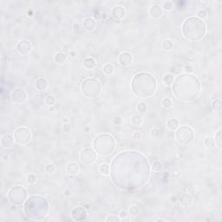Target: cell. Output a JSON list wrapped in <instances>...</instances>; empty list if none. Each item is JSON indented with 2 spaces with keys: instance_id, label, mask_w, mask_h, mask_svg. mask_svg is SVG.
I'll return each instance as SVG.
<instances>
[{
  "instance_id": "1",
  "label": "cell",
  "mask_w": 222,
  "mask_h": 222,
  "mask_svg": "<svg viewBox=\"0 0 222 222\" xmlns=\"http://www.w3.org/2000/svg\"><path fill=\"white\" fill-rule=\"evenodd\" d=\"M116 142L112 135L108 134H101L95 136L93 141V148L101 156L111 155L115 149Z\"/></svg>"
},
{
  "instance_id": "2",
  "label": "cell",
  "mask_w": 222,
  "mask_h": 222,
  "mask_svg": "<svg viewBox=\"0 0 222 222\" xmlns=\"http://www.w3.org/2000/svg\"><path fill=\"white\" fill-rule=\"evenodd\" d=\"M175 139L182 145H189L195 140L194 129L189 126H180L175 131Z\"/></svg>"
},
{
  "instance_id": "3",
  "label": "cell",
  "mask_w": 222,
  "mask_h": 222,
  "mask_svg": "<svg viewBox=\"0 0 222 222\" xmlns=\"http://www.w3.org/2000/svg\"><path fill=\"white\" fill-rule=\"evenodd\" d=\"M7 198L11 204L19 205L27 198V191L22 186H14L10 189Z\"/></svg>"
},
{
  "instance_id": "4",
  "label": "cell",
  "mask_w": 222,
  "mask_h": 222,
  "mask_svg": "<svg viewBox=\"0 0 222 222\" xmlns=\"http://www.w3.org/2000/svg\"><path fill=\"white\" fill-rule=\"evenodd\" d=\"M14 139L16 143L21 146H25L31 140V133L26 127L21 126L14 130Z\"/></svg>"
},
{
  "instance_id": "5",
  "label": "cell",
  "mask_w": 222,
  "mask_h": 222,
  "mask_svg": "<svg viewBox=\"0 0 222 222\" xmlns=\"http://www.w3.org/2000/svg\"><path fill=\"white\" fill-rule=\"evenodd\" d=\"M79 158H80V162L83 165L89 166L95 162L97 158V153L95 151L94 148H85L80 152Z\"/></svg>"
},
{
  "instance_id": "6",
  "label": "cell",
  "mask_w": 222,
  "mask_h": 222,
  "mask_svg": "<svg viewBox=\"0 0 222 222\" xmlns=\"http://www.w3.org/2000/svg\"><path fill=\"white\" fill-rule=\"evenodd\" d=\"M70 217L73 220L81 221L86 220L88 217V211L82 206H77L71 210Z\"/></svg>"
},
{
  "instance_id": "7",
  "label": "cell",
  "mask_w": 222,
  "mask_h": 222,
  "mask_svg": "<svg viewBox=\"0 0 222 222\" xmlns=\"http://www.w3.org/2000/svg\"><path fill=\"white\" fill-rule=\"evenodd\" d=\"M11 100L13 102L17 104H21L26 101L27 99V94L26 91L23 88H14L11 94Z\"/></svg>"
},
{
  "instance_id": "8",
  "label": "cell",
  "mask_w": 222,
  "mask_h": 222,
  "mask_svg": "<svg viewBox=\"0 0 222 222\" xmlns=\"http://www.w3.org/2000/svg\"><path fill=\"white\" fill-rule=\"evenodd\" d=\"M16 50L22 56H27L32 50V44H31V41L26 40V39L21 40L17 43Z\"/></svg>"
},
{
  "instance_id": "9",
  "label": "cell",
  "mask_w": 222,
  "mask_h": 222,
  "mask_svg": "<svg viewBox=\"0 0 222 222\" xmlns=\"http://www.w3.org/2000/svg\"><path fill=\"white\" fill-rule=\"evenodd\" d=\"M133 62L132 54L128 51H123L118 56V63L122 67H128Z\"/></svg>"
},
{
  "instance_id": "10",
  "label": "cell",
  "mask_w": 222,
  "mask_h": 222,
  "mask_svg": "<svg viewBox=\"0 0 222 222\" xmlns=\"http://www.w3.org/2000/svg\"><path fill=\"white\" fill-rule=\"evenodd\" d=\"M1 145L4 148H11L15 144V139H14V136L11 134H5L1 136Z\"/></svg>"
},
{
  "instance_id": "11",
  "label": "cell",
  "mask_w": 222,
  "mask_h": 222,
  "mask_svg": "<svg viewBox=\"0 0 222 222\" xmlns=\"http://www.w3.org/2000/svg\"><path fill=\"white\" fill-rule=\"evenodd\" d=\"M163 13V11H162V8L160 5H153L149 8L148 10V14L150 15V17L154 19H158L160 18L162 16Z\"/></svg>"
},
{
  "instance_id": "12",
  "label": "cell",
  "mask_w": 222,
  "mask_h": 222,
  "mask_svg": "<svg viewBox=\"0 0 222 222\" xmlns=\"http://www.w3.org/2000/svg\"><path fill=\"white\" fill-rule=\"evenodd\" d=\"M111 14H112L114 18L117 19V20H121L124 18V17L126 15V11L122 6H115L112 9Z\"/></svg>"
},
{
  "instance_id": "13",
  "label": "cell",
  "mask_w": 222,
  "mask_h": 222,
  "mask_svg": "<svg viewBox=\"0 0 222 222\" xmlns=\"http://www.w3.org/2000/svg\"><path fill=\"white\" fill-rule=\"evenodd\" d=\"M65 171L68 175H76L80 171V167L76 162H69L66 166Z\"/></svg>"
},
{
  "instance_id": "14",
  "label": "cell",
  "mask_w": 222,
  "mask_h": 222,
  "mask_svg": "<svg viewBox=\"0 0 222 222\" xmlns=\"http://www.w3.org/2000/svg\"><path fill=\"white\" fill-rule=\"evenodd\" d=\"M35 88H37V90L38 91H45L49 88V84H48V82L46 81L45 78L43 77H39L37 78L36 82H35Z\"/></svg>"
},
{
  "instance_id": "15",
  "label": "cell",
  "mask_w": 222,
  "mask_h": 222,
  "mask_svg": "<svg viewBox=\"0 0 222 222\" xmlns=\"http://www.w3.org/2000/svg\"><path fill=\"white\" fill-rule=\"evenodd\" d=\"M82 25H83V28H84L85 31L90 32V31H93L95 29L96 22H95V20L93 18H87L82 22Z\"/></svg>"
},
{
  "instance_id": "16",
  "label": "cell",
  "mask_w": 222,
  "mask_h": 222,
  "mask_svg": "<svg viewBox=\"0 0 222 222\" xmlns=\"http://www.w3.org/2000/svg\"><path fill=\"white\" fill-rule=\"evenodd\" d=\"M193 196L189 195L188 194L186 195H182L181 198L179 199V202L180 204L183 206V207H190L193 204Z\"/></svg>"
},
{
  "instance_id": "17",
  "label": "cell",
  "mask_w": 222,
  "mask_h": 222,
  "mask_svg": "<svg viewBox=\"0 0 222 222\" xmlns=\"http://www.w3.org/2000/svg\"><path fill=\"white\" fill-rule=\"evenodd\" d=\"M83 66L88 70L94 69L96 67V61L94 57H91V56L86 57L83 60Z\"/></svg>"
},
{
  "instance_id": "18",
  "label": "cell",
  "mask_w": 222,
  "mask_h": 222,
  "mask_svg": "<svg viewBox=\"0 0 222 222\" xmlns=\"http://www.w3.org/2000/svg\"><path fill=\"white\" fill-rule=\"evenodd\" d=\"M98 173L102 176H108L110 175V165L106 162L100 164L98 168Z\"/></svg>"
},
{
  "instance_id": "19",
  "label": "cell",
  "mask_w": 222,
  "mask_h": 222,
  "mask_svg": "<svg viewBox=\"0 0 222 222\" xmlns=\"http://www.w3.org/2000/svg\"><path fill=\"white\" fill-rule=\"evenodd\" d=\"M54 61L56 64L63 65V64H64V63H66V61H67V56H66L65 53H63V52H62V51H60V52H56L54 56Z\"/></svg>"
},
{
  "instance_id": "20",
  "label": "cell",
  "mask_w": 222,
  "mask_h": 222,
  "mask_svg": "<svg viewBox=\"0 0 222 222\" xmlns=\"http://www.w3.org/2000/svg\"><path fill=\"white\" fill-rule=\"evenodd\" d=\"M180 127V121L176 118H171L167 121V128L170 131H176Z\"/></svg>"
},
{
  "instance_id": "21",
  "label": "cell",
  "mask_w": 222,
  "mask_h": 222,
  "mask_svg": "<svg viewBox=\"0 0 222 222\" xmlns=\"http://www.w3.org/2000/svg\"><path fill=\"white\" fill-rule=\"evenodd\" d=\"M161 48L165 51H171L174 49V43L170 39H164L161 43Z\"/></svg>"
},
{
  "instance_id": "22",
  "label": "cell",
  "mask_w": 222,
  "mask_h": 222,
  "mask_svg": "<svg viewBox=\"0 0 222 222\" xmlns=\"http://www.w3.org/2000/svg\"><path fill=\"white\" fill-rule=\"evenodd\" d=\"M140 212H141V209H140V208L137 205H132L128 208V216L135 218V217H137V216L140 214Z\"/></svg>"
},
{
  "instance_id": "23",
  "label": "cell",
  "mask_w": 222,
  "mask_h": 222,
  "mask_svg": "<svg viewBox=\"0 0 222 222\" xmlns=\"http://www.w3.org/2000/svg\"><path fill=\"white\" fill-rule=\"evenodd\" d=\"M174 80H175V76H174V75L171 74V73L165 74L162 77V82L166 86H171L173 84Z\"/></svg>"
},
{
  "instance_id": "24",
  "label": "cell",
  "mask_w": 222,
  "mask_h": 222,
  "mask_svg": "<svg viewBox=\"0 0 222 222\" xmlns=\"http://www.w3.org/2000/svg\"><path fill=\"white\" fill-rule=\"evenodd\" d=\"M131 123L132 125L134 126H141L142 123H143V118L142 116L140 115V114H134L132 117H131Z\"/></svg>"
},
{
  "instance_id": "25",
  "label": "cell",
  "mask_w": 222,
  "mask_h": 222,
  "mask_svg": "<svg viewBox=\"0 0 222 222\" xmlns=\"http://www.w3.org/2000/svg\"><path fill=\"white\" fill-rule=\"evenodd\" d=\"M221 129L218 130L216 132V134L214 135V143H215V147L219 148L220 150L222 148V144H221Z\"/></svg>"
},
{
  "instance_id": "26",
  "label": "cell",
  "mask_w": 222,
  "mask_h": 222,
  "mask_svg": "<svg viewBox=\"0 0 222 222\" xmlns=\"http://www.w3.org/2000/svg\"><path fill=\"white\" fill-rule=\"evenodd\" d=\"M148 103L145 102V101H140L138 102V104L136 105V110L138 113H141V114H144L148 111Z\"/></svg>"
},
{
  "instance_id": "27",
  "label": "cell",
  "mask_w": 222,
  "mask_h": 222,
  "mask_svg": "<svg viewBox=\"0 0 222 222\" xmlns=\"http://www.w3.org/2000/svg\"><path fill=\"white\" fill-rule=\"evenodd\" d=\"M211 108H212V109L214 111H215V112H220L222 108V102L220 101V99L218 98V99H216L214 101H212Z\"/></svg>"
},
{
  "instance_id": "28",
  "label": "cell",
  "mask_w": 222,
  "mask_h": 222,
  "mask_svg": "<svg viewBox=\"0 0 222 222\" xmlns=\"http://www.w3.org/2000/svg\"><path fill=\"white\" fill-rule=\"evenodd\" d=\"M102 72L104 73V75L109 76L114 74V67L111 63H107V64H105L103 66V68H102Z\"/></svg>"
},
{
  "instance_id": "29",
  "label": "cell",
  "mask_w": 222,
  "mask_h": 222,
  "mask_svg": "<svg viewBox=\"0 0 222 222\" xmlns=\"http://www.w3.org/2000/svg\"><path fill=\"white\" fill-rule=\"evenodd\" d=\"M203 143L205 145V147L208 149H211V148H214L215 147V143H214V138L211 137V136H208L204 139L203 141Z\"/></svg>"
},
{
  "instance_id": "30",
  "label": "cell",
  "mask_w": 222,
  "mask_h": 222,
  "mask_svg": "<svg viewBox=\"0 0 222 222\" xmlns=\"http://www.w3.org/2000/svg\"><path fill=\"white\" fill-rule=\"evenodd\" d=\"M151 168L155 173H159L163 169V165H162V163L161 162L155 161V162H153L152 165H151Z\"/></svg>"
},
{
  "instance_id": "31",
  "label": "cell",
  "mask_w": 222,
  "mask_h": 222,
  "mask_svg": "<svg viewBox=\"0 0 222 222\" xmlns=\"http://www.w3.org/2000/svg\"><path fill=\"white\" fill-rule=\"evenodd\" d=\"M44 103L49 107H51L56 103V98L52 95H47L44 97Z\"/></svg>"
},
{
  "instance_id": "32",
  "label": "cell",
  "mask_w": 222,
  "mask_h": 222,
  "mask_svg": "<svg viewBox=\"0 0 222 222\" xmlns=\"http://www.w3.org/2000/svg\"><path fill=\"white\" fill-rule=\"evenodd\" d=\"M162 106L164 108L166 109H168V108H172L173 106V102H172V100L169 98V97H165L162 100V102H161Z\"/></svg>"
},
{
  "instance_id": "33",
  "label": "cell",
  "mask_w": 222,
  "mask_h": 222,
  "mask_svg": "<svg viewBox=\"0 0 222 222\" xmlns=\"http://www.w3.org/2000/svg\"><path fill=\"white\" fill-rule=\"evenodd\" d=\"M44 171H45V173L49 175H54L55 172H56V166H55L54 164H52V163H49V164H47V165L45 166Z\"/></svg>"
},
{
  "instance_id": "34",
  "label": "cell",
  "mask_w": 222,
  "mask_h": 222,
  "mask_svg": "<svg viewBox=\"0 0 222 222\" xmlns=\"http://www.w3.org/2000/svg\"><path fill=\"white\" fill-rule=\"evenodd\" d=\"M161 134H162V130L157 126H155L150 131V136L152 138H158V137H160Z\"/></svg>"
},
{
  "instance_id": "35",
  "label": "cell",
  "mask_w": 222,
  "mask_h": 222,
  "mask_svg": "<svg viewBox=\"0 0 222 222\" xmlns=\"http://www.w3.org/2000/svg\"><path fill=\"white\" fill-rule=\"evenodd\" d=\"M162 10L166 11H171L174 9V4L172 1H164L162 3Z\"/></svg>"
},
{
  "instance_id": "36",
  "label": "cell",
  "mask_w": 222,
  "mask_h": 222,
  "mask_svg": "<svg viewBox=\"0 0 222 222\" xmlns=\"http://www.w3.org/2000/svg\"><path fill=\"white\" fill-rule=\"evenodd\" d=\"M26 182L30 185H34L37 182V178L34 174H29L26 177Z\"/></svg>"
},
{
  "instance_id": "37",
  "label": "cell",
  "mask_w": 222,
  "mask_h": 222,
  "mask_svg": "<svg viewBox=\"0 0 222 222\" xmlns=\"http://www.w3.org/2000/svg\"><path fill=\"white\" fill-rule=\"evenodd\" d=\"M197 18L201 20H204L208 18V11L204 9H201L197 12Z\"/></svg>"
},
{
  "instance_id": "38",
  "label": "cell",
  "mask_w": 222,
  "mask_h": 222,
  "mask_svg": "<svg viewBox=\"0 0 222 222\" xmlns=\"http://www.w3.org/2000/svg\"><path fill=\"white\" fill-rule=\"evenodd\" d=\"M118 217L120 218L121 221H125V220H129L128 219V211H125V210H121L119 212V214Z\"/></svg>"
},
{
  "instance_id": "39",
  "label": "cell",
  "mask_w": 222,
  "mask_h": 222,
  "mask_svg": "<svg viewBox=\"0 0 222 222\" xmlns=\"http://www.w3.org/2000/svg\"><path fill=\"white\" fill-rule=\"evenodd\" d=\"M187 194H188L191 196H194L196 194V188H195V185L189 184L188 186V188H187Z\"/></svg>"
},
{
  "instance_id": "40",
  "label": "cell",
  "mask_w": 222,
  "mask_h": 222,
  "mask_svg": "<svg viewBox=\"0 0 222 222\" xmlns=\"http://www.w3.org/2000/svg\"><path fill=\"white\" fill-rule=\"evenodd\" d=\"M120 218L116 215H108V217L105 219V221L106 222H112V221H120Z\"/></svg>"
},
{
  "instance_id": "41",
  "label": "cell",
  "mask_w": 222,
  "mask_h": 222,
  "mask_svg": "<svg viewBox=\"0 0 222 222\" xmlns=\"http://www.w3.org/2000/svg\"><path fill=\"white\" fill-rule=\"evenodd\" d=\"M122 123H123V120L121 116H116L113 119V124L115 126H121L122 125Z\"/></svg>"
},
{
  "instance_id": "42",
  "label": "cell",
  "mask_w": 222,
  "mask_h": 222,
  "mask_svg": "<svg viewBox=\"0 0 222 222\" xmlns=\"http://www.w3.org/2000/svg\"><path fill=\"white\" fill-rule=\"evenodd\" d=\"M183 70H184V72H185L186 74L190 75L194 72V68H193L192 65H190V64H187V65H185V66H184Z\"/></svg>"
},
{
  "instance_id": "43",
  "label": "cell",
  "mask_w": 222,
  "mask_h": 222,
  "mask_svg": "<svg viewBox=\"0 0 222 222\" xmlns=\"http://www.w3.org/2000/svg\"><path fill=\"white\" fill-rule=\"evenodd\" d=\"M132 138L135 141H139V140L142 139V135H141V132H139V131H135L133 133V135H132Z\"/></svg>"
},
{
  "instance_id": "44",
  "label": "cell",
  "mask_w": 222,
  "mask_h": 222,
  "mask_svg": "<svg viewBox=\"0 0 222 222\" xmlns=\"http://www.w3.org/2000/svg\"><path fill=\"white\" fill-rule=\"evenodd\" d=\"M63 132H65V133H69V132H70L71 131V124L70 123H64L63 125Z\"/></svg>"
},
{
  "instance_id": "45",
  "label": "cell",
  "mask_w": 222,
  "mask_h": 222,
  "mask_svg": "<svg viewBox=\"0 0 222 222\" xmlns=\"http://www.w3.org/2000/svg\"><path fill=\"white\" fill-rule=\"evenodd\" d=\"M9 211L11 212V213H16L17 211H18V205H16V204H11V206H10V208H9Z\"/></svg>"
},
{
  "instance_id": "46",
  "label": "cell",
  "mask_w": 222,
  "mask_h": 222,
  "mask_svg": "<svg viewBox=\"0 0 222 222\" xmlns=\"http://www.w3.org/2000/svg\"><path fill=\"white\" fill-rule=\"evenodd\" d=\"M69 51H70V46H69V44H64V45L62 47V52H63V53H67V52H69Z\"/></svg>"
},
{
  "instance_id": "47",
  "label": "cell",
  "mask_w": 222,
  "mask_h": 222,
  "mask_svg": "<svg viewBox=\"0 0 222 222\" xmlns=\"http://www.w3.org/2000/svg\"><path fill=\"white\" fill-rule=\"evenodd\" d=\"M170 201H171V202H172L175 206H176L177 204H180L179 199H178L176 196H171V197H170ZM180 205H181V204H180Z\"/></svg>"
},
{
  "instance_id": "48",
  "label": "cell",
  "mask_w": 222,
  "mask_h": 222,
  "mask_svg": "<svg viewBox=\"0 0 222 222\" xmlns=\"http://www.w3.org/2000/svg\"><path fill=\"white\" fill-rule=\"evenodd\" d=\"M198 5L201 8V7H206L207 5H208V1H200V2H198Z\"/></svg>"
},
{
  "instance_id": "49",
  "label": "cell",
  "mask_w": 222,
  "mask_h": 222,
  "mask_svg": "<svg viewBox=\"0 0 222 222\" xmlns=\"http://www.w3.org/2000/svg\"><path fill=\"white\" fill-rule=\"evenodd\" d=\"M71 195V191L69 190V188H66L64 191H63V195L65 197H69Z\"/></svg>"
},
{
  "instance_id": "50",
  "label": "cell",
  "mask_w": 222,
  "mask_h": 222,
  "mask_svg": "<svg viewBox=\"0 0 222 222\" xmlns=\"http://www.w3.org/2000/svg\"><path fill=\"white\" fill-rule=\"evenodd\" d=\"M73 28H74V31H78L80 30L81 26H80V24H79L78 23H74V24H73Z\"/></svg>"
},
{
  "instance_id": "51",
  "label": "cell",
  "mask_w": 222,
  "mask_h": 222,
  "mask_svg": "<svg viewBox=\"0 0 222 222\" xmlns=\"http://www.w3.org/2000/svg\"><path fill=\"white\" fill-rule=\"evenodd\" d=\"M69 56H70V57L75 58V57L76 56V52L74 51V50H70V51H69Z\"/></svg>"
},
{
  "instance_id": "52",
  "label": "cell",
  "mask_w": 222,
  "mask_h": 222,
  "mask_svg": "<svg viewBox=\"0 0 222 222\" xmlns=\"http://www.w3.org/2000/svg\"><path fill=\"white\" fill-rule=\"evenodd\" d=\"M173 176L174 177H179V171L178 170H175L173 173Z\"/></svg>"
},
{
  "instance_id": "53",
  "label": "cell",
  "mask_w": 222,
  "mask_h": 222,
  "mask_svg": "<svg viewBox=\"0 0 222 222\" xmlns=\"http://www.w3.org/2000/svg\"><path fill=\"white\" fill-rule=\"evenodd\" d=\"M8 159H9V155H4L2 157V160H4V161H6Z\"/></svg>"
},
{
  "instance_id": "54",
  "label": "cell",
  "mask_w": 222,
  "mask_h": 222,
  "mask_svg": "<svg viewBox=\"0 0 222 222\" xmlns=\"http://www.w3.org/2000/svg\"><path fill=\"white\" fill-rule=\"evenodd\" d=\"M199 157H200L201 159H204V158L206 157V155H205L204 153H201V154H200V155H199Z\"/></svg>"
},
{
  "instance_id": "55",
  "label": "cell",
  "mask_w": 222,
  "mask_h": 222,
  "mask_svg": "<svg viewBox=\"0 0 222 222\" xmlns=\"http://www.w3.org/2000/svg\"><path fill=\"white\" fill-rule=\"evenodd\" d=\"M156 222H159V221H166V220H163V219H157L156 220H155Z\"/></svg>"
},
{
  "instance_id": "56",
  "label": "cell",
  "mask_w": 222,
  "mask_h": 222,
  "mask_svg": "<svg viewBox=\"0 0 222 222\" xmlns=\"http://www.w3.org/2000/svg\"><path fill=\"white\" fill-rule=\"evenodd\" d=\"M1 183H2V187H1V190L3 191V190H4V187H5V183H4V182H3V181L1 182Z\"/></svg>"
},
{
  "instance_id": "57",
  "label": "cell",
  "mask_w": 222,
  "mask_h": 222,
  "mask_svg": "<svg viewBox=\"0 0 222 222\" xmlns=\"http://www.w3.org/2000/svg\"><path fill=\"white\" fill-rule=\"evenodd\" d=\"M84 130H86V132H88V130H90V128H88V127H85V128H84Z\"/></svg>"
},
{
  "instance_id": "58",
  "label": "cell",
  "mask_w": 222,
  "mask_h": 222,
  "mask_svg": "<svg viewBox=\"0 0 222 222\" xmlns=\"http://www.w3.org/2000/svg\"><path fill=\"white\" fill-rule=\"evenodd\" d=\"M29 16H30V17H31V16H32V11H29Z\"/></svg>"
}]
</instances>
